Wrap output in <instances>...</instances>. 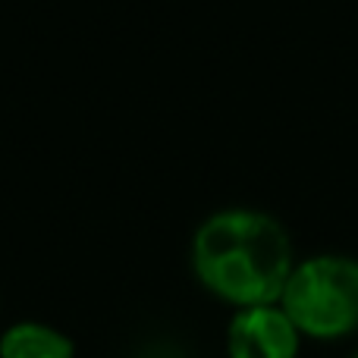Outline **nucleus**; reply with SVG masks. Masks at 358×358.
<instances>
[{
	"instance_id": "4",
	"label": "nucleus",
	"mask_w": 358,
	"mask_h": 358,
	"mask_svg": "<svg viewBox=\"0 0 358 358\" xmlns=\"http://www.w3.org/2000/svg\"><path fill=\"white\" fill-rule=\"evenodd\" d=\"M0 358H73V343L44 324H16L0 336Z\"/></svg>"
},
{
	"instance_id": "3",
	"label": "nucleus",
	"mask_w": 358,
	"mask_h": 358,
	"mask_svg": "<svg viewBox=\"0 0 358 358\" xmlns=\"http://www.w3.org/2000/svg\"><path fill=\"white\" fill-rule=\"evenodd\" d=\"M229 358H296L299 330L283 308H242L229 324Z\"/></svg>"
},
{
	"instance_id": "1",
	"label": "nucleus",
	"mask_w": 358,
	"mask_h": 358,
	"mask_svg": "<svg viewBox=\"0 0 358 358\" xmlns=\"http://www.w3.org/2000/svg\"><path fill=\"white\" fill-rule=\"evenodd\" d=\"M192 264L210 292L242 308L273 305L292 273L289 236L258 210H220L198 227Z\"/></svg>"
},
{
	"instance_id": "2",
	"label": "nucleus",
	"mask_w": 358,
	"mask_h": 358,
	"mask_svg": "<svg viewBox=\"0 0 358 358\" xmlns=\"http://www.w3.org/2000/svg\"><path fill=\"white\" fill-rule=\"evenodd\" d=\"M280 302L286 317L302 334H349L358 324V261L321 255L292 267Z\"/></svg>"
}]
</instances>
